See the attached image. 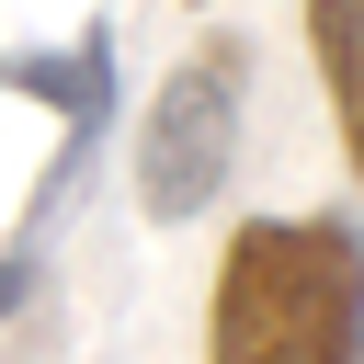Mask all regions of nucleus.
Returning a JSON list of instances; mask_svg holds the SVG:
<instances>
[{"label":"nucleus","mask_w":364,"mask_h":364,"mask_svg":"<svg viewBox=\"0 0 364 364\" xmlns=\"http://www.w3.org/2000/svg\"><path fill=\"white\" fill-rule=\"evenodd\" d=\"M0 91H23V102H57L68 114V136H57V171H80L91 159V136H102V114H114V23H80L68 46H23V57H0Z\"/></svg>","instance_id":"obj_3"},{"label":"nucleus","mask_w":364,"mask_h":364,"mask_svg":"<svg viewBox=\"0 0 364 364\" xmlns=\"http://www.w3.org/2000/svg\"><path fill=\"white\" fill-rule=\"evenodd\" d=\"M239 80H250L239 46H205V57H182L159 80V102L136 125V216L148 228L205 216V193L228 182V159H239Z\"/></svg>","instance_id":"obj_2"},{"label":"nucleus","mask_w":364,"mask_h":364,"mask_svg":"<svg viewBox=\"0 0 364 364\" xmlns=\"http://www.w3.org/2000/svg\"><path fill=\"white\" fill-rule=\"evenodd\" d=\"M193 11H205V0H193Z\"/></svg>","instance_id":"obj_5"},{"label":"nucleus","mask_w":364,"mask_h":364,"mask_svg":"<svg viewBox=\"0 0 364 364\" xmlns=\"http://www.w3.org/2000/svg\"><path fill=\"white\" fill-rule=\"evenodd\" d=\"M205 364H364V228L250 216L205 296Z\"/></svg>","instance_id":"obj_1"},{"label":"nucleus","mask_w":364,"mask_h":364,"mask_svg":"<svg viewBox=\"0 0 364 364\" xmlns=\"http://www.w3.org/2000/svg\"><path fill=\"white\" fill-rule=\"evenodd\" d=\"M307 57H318V91H330L341 159L364 182V0H307Z\"/></svg>","instance_id":"obj_4"}]
</instances>
